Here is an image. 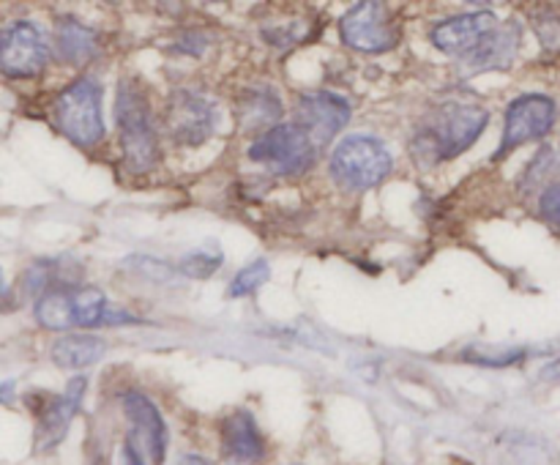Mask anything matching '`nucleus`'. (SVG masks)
Masks as SVG:
<instances>
[{"label": "nucleus", "mask_w": 560, "mask_h": 465, "mask_svg": "<svg viewBox=\"0 0 560 465\" xmlns=\"http://www.w3.org/2000/svg\"><path fill=\"white\" fill-rule=\"evenodd\" d=\"M487 120H490V115L479 104L448 102L438 107L432 120L421 126L410 151L427 167L443 162V159H454L479 140L481 131L487 129Z\"/></svg>", "instance_id": "obj_1"}, {"label": "nucleus", "mask_w": 560, "mask_h": 465, "mask_svg": "<svg viewBox=\"0 0 560 465\" xmlns=\"http://www.w3.org/2000/svg\"><path fill=\"white\" fill-rule=\"evenodd\" d=\"M115 118H118L120 148H124L126 167L131 173H148L159 162V140L153 126L151 104L145 91L137 80H124L118 88L115 102Z\"/></svg>", "instance_id": "obj_2"}, {"label": "nucleus", "mask_w": 560, "mask_h": 465, "mask_svg": "<svg viewBox=\"0 0 560 465\" xmlns=\"http://www.w3.org/2000/svg\"><path fill=\"white\" fill-rule=\"evenodd\" d=\"M392 153L381 140L370 135H350L334 148L331 162V178L337 181L342 189H375L383 181L392 175Z\"/></svg>", "instance_id": "obj_3"}, {"label": "nucleus", "mask_w": 560, "mask_h": 465, "mask_svg": "<svg viewBox=\"0 0 560 465\" xmlns=\"http://www.w3.org/2000/svg\"><path fill=\"white\" fill-rule=\"evenodd\" d=\"M55 124L74 146L93 148L104 137L102 85L96 77H80L55 98Z\"/></svg>", "instance_id": "obj_4"}, {"label": "nucleus", "mask_w": 560, "mask_h": 465, "mask_svg": "<svg viewBox=\"0 0 560 465\" xmlns=\"http://www.w3.org/2000/svg\"><path fill=\"white\" fill-rule=\"evenodd\" d=\"M317 148L320 146L312 140L310 131L299 124H279L252 142L249 159L277 175H299L315 167Z\"/></svg>", "instance_id": "obj_5"}, {"label": "nucleus", "mask_w": 560, "mask_h": 465, "mask_svg": "<svg viewBox=\"0 0 560 465\" xmlns=\"http://www.w3.org/2000/svg\"><path fill=\"white\" fill-rule=\"evenodd\" d=\"M339 33L348 47L359 53H388L399 42V25L386 3H355L348 14L339 20Z\"/></svg>", "instance_id": "obj_6"}, {"label": "nucleus", "mask_w": 560, "mask_h": 465, "mask_svg": "<svg viewBox=\"0 0 560 465\" xmlns=\"http://www.w3.org/2000/svg\"><path fill=\"white\" fill-rule=\"evenodd\" d=\"M49 63V47L44 33L33 22H11L0 38V69L11 80L38 77Z\"/></svg>", "instance_id": "obj_7"}, {"label": "nucleus", "mask_w": 560, "mask_h": 465, "mask_svg": "<svg viewBox=\"0 0 560 465\" xmlns=\"http://www.w3.org/2000/svg\"><path fill=\"white\" fill-rule=\"evenodd\" d=\"M217 104L197 91H175L167 102V131L178 146H202L217 129Z\"/></svg>", "instance_id": "obj_8"}, {"label": "nucleus", "mask_w": 560, "mask_h": 465, "mask_svg": "<svg viewBox=\"0 0 560 465\" xmlns=\"http://www.w3.org/2000/svg\"><path fill=\"white\" fill-rule=\"evenodd\" d=\"M556 124V102L541 93H528L509 104L506 124H503V140L495 151V159L506 156L514 148L525 146L530 140H539Z\"/></svg>", "instance_id": "obj_9"}, {"label": "nucleus", "mask_w": 560, "mask_h": 465, "mask_svg": "<svg viewBox=\"0 0 560 465\" xmlns=\"http://www.w3.org/2000/svg\"><path fill=\"white\" fill-rule=\"evenodd\" d=\"M350 120V104L345 102L342 96L337 93H328V91H315V93H306L301 96L299 102V120L295 124L301 129H306L312 135V140L317 146L331 140L334 135L348 126Z\"/></svg>", "instance_id": "obj_10"}, {"label": "nucleus", "mask_w": 560, "mask_h": 465, "mask_svg": "<svg viewBox=\"0 0 560 465\" xmlns=\"http://www.w3.org/2000/svg\"><path fill=\"white\" fill-rule=\"evenodd\" d=\"M495 27L498 20L492 11H468L441 22L432 31V44L446 55H470Z\"/></svg>", "instance_id": "obj_11"}, {"label": "nucleus", "mask_w": 560, "mask_h": 465, "mask_svg": "<svg viewBox=\"0 0 560 465\" xmlns=\"http://www.w3.org/2000/svg\"><path fill=\"white\" fill-rule=\"evenodd\" d=\"M85 386L88 381L80 375L66 386L63 394L44 399L42 410H38V430H36V443L42 452H47V449L58 446V443L63 441L71 419H74L77 410H80Z\"/></svg>", "instance_id": "obj_12"}, {"label": "nucleus", "mask_w": 560, "mask_h": 465, "mask_svg": "<svg viewBox=\"0 0 560 465\" xmlns=\"http://www.w3.org/2000/svg\"><path fill=\"white\" fill-rule=\"evenodd\" d=\"M124 410L129 416L131 427H135V441L145 443L148 454H151L153 465H159L167 452V427H164L162 414L156 405L140 392L124 394Z\"/></svg>", "instance_id": "obj_13"}, {"label": "nucleus", "mask_w": 560, "mask_h": 465, "mask_svg": "<svg viewBox=\"0 0 560 465\" xmlns=\"http://www.w3.org/2000/svg\"><path fill=\"white\" fill-rule=\"evenodd\" d=\"M222 443L224 452L241 463H257L266 454V443H262V435L249 410H235L224 419Z\"/></svg>", "instance_id": "obj_14"}, {"label": "nucleus", "mask_w": 560, "mask_h": 465, "mask_svg": "<svg viewBox=\"0 0 560 465\" xmlns=\"http://www.w3.org/2000/svg\"><path fill=\"white\" fill-rule=\"evenodd\" d=\"M104 353H107V345L93 334H63L52 345V361L60 370H85L96 364Z\"/></svg>", "instance_id": "obj_15"}, {"label": "nucleus", "mask_w": 560, "mask_h": 465, "mask_svg": "<svg viewBox=\"0 0 560 465\" xmlns=\"http://www.w3.org/2000/svg\"><path fill=\"white\" fill-rule=\"evenodd\" d=\"M520 31L517 27H506V31H492L474 53L468 55V63L474 71L485 69H506L512 66V58L517 55Z\"/></svg>", "instance_id": "obj_16"}, {"label": "nucleus", "mask_w": 560, "mask_h": 465, "mask_svg": "<svg viewBox=\"0 0 560 465\" xmlns=\"http://www.w3.org/2000/svg\"><path fill=\"white\" fill-rule=\"evenodd\" d=\"M55 42H58V53L66 63H85L96 55V33L88 25H82L74 16H60L58 31H55Z\"/></svg>", "instance_id": "obj_17"}, {"label": "nucleus", "mask_w": 560, "mask_h": 465, "mask_svg": "<svg viewBox=\"0 0 560 465\" xmlns=\"http://www.w3.org/2000/svg\"><path fill=\"white\" fill-rule=\"evenodd\" d=\"M33 315L42 323L44 328H52V332H66V328L77 326V310H74V290L66 288H52L38 293L36 306H33Z\"/></svg>", "instance_id": "obj_18"}, {"label": "nucleus", "mask_w": 560, "mask_h": 465, "mask_svg": "<svg viewBox=\"0 0 560 465\" xmlns=\"http://www.w3.org/2000/svg\"><path fill=\"white\" fill-rule=\"evenodd\" d=\"M279 115H282V107H279L277 96H273L268 88H262V91H252L249 96L241 102V118H244L246 129H262V126L277 124Z\"/></svg>", "instance_id": "obj_19"}, {"label": "nucleus", "mask_w": 560, "mask_h": 465, "mask_svg": "<svg viewBox=\"0 0 560 465\" xmlns=\"http://www.w3.org/2000/svg\"><path fill=\"white\" fill-rule=\"evenodd\" d=\"M268 274H271V268H268L266 260L249 263V266L241 268V271L235 274L233 282H230V288H228V295L230 299H244V295L257 293V290L266 284Z\"/></svg>", "instance_id": "obj_20"}, {"label": "nucleus", "mask_w": 560, "mask_h": 465, "mask_svg": "<svg viewBox=\"0 0 560 465\" xmlns=\"http://www.w3.org/2000/svg\"><path fill=\"white\" fill-rule=\"evenodd\" d=\"M224 257L219 252H189L184 260L178 263V271L191 279H208L217 268H222Z\"/></svg>", "instance_id": "obj_21"}, {"label": "nucleus", "mask_w": 560, "mask_h": 465, "mask_svg": "<svg viewBox=\"0 0 560 465\" xmlns=\"http://www.w3.org/2000/svg\"><path fill=\"white\" fill-rule=\"evenodd\" d=\"M470 361L476 364H485V367H509L514 361H520L525 356V350H503V353H490V350H468Z\"/></svg>", "instance_id": "obj_22"}, {"label": "nucleus", "mask_w": 560, "mask_h": 465, "mask_svg": "<svg viewBox=\"0 0 560 465\" xmlns=\"http://www.w3.org/2000/svg\"><path fill=\"white\" fill-rule=\"evenodd\" d=\"M539 208H541V213H545L547 222H550L552 228L560 230V184L550 186V189L541 195Z\"/></svg>", "instance_id": "obj_23"}, {"label": "nucleus", "mask_w": 560, "mask_h": 465, "mask_svg": "<svg viewBox=\"0 0 560 465\" xmlns=\"http://www.w3.org/2000/svg\"><path fill=\"white\" fill-rule=\"evenodd\" d=\"M126 465H145V463H142L140 452H137V441H135V438H131V441L126 443Z\"/></svg>", "instance_id": "obj_24"}, {"label": "nucleus", "mask_w": 560, "mask_h": 465, "mask_svg": "<svg viewBox=\"0 0 560 465\" xmlns=\"http://www.w3.org/2000/svg\"><path fill=\"white\" fill-rule=\"evenodd\" d=\"M541 377H545V381H560V359L547 364L545 370H541Z\"/></svg>", "instance_id": "obj_25"}, {"label": "nucleus", "mask_w": 560, "mask_h": 465, "mask_svg": "<svg viewBox=\"0 0 560 465\" xmlns=\"http://www.w3.org/2000/svg\"><path fill=\"white\" fill-rule=\"evenodd\" d=\"M175 465H208V463L202 457H197V454H184Z\"/></svg>", "instance_id": "obj_26"}]
</instances>
